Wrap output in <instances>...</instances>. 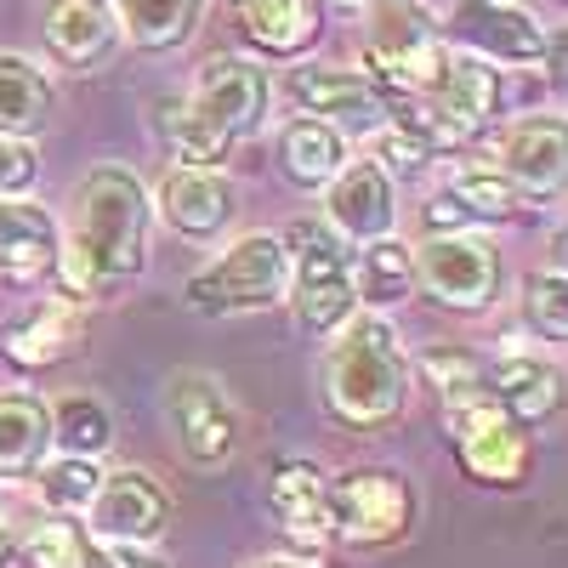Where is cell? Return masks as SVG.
<instances>
[{"instance_id": "40", "label": "cell", "mask_w": 568, "mask_h": 568, "mask_svg": "<svg viewBox=\"0 0 568 568\" xmlns=\"http://www.w3.org/2000/svg\"><path fill=\"white\" fill-rule=\"evenodd\" d=\"M551 251H557V273H568V222L557 227V240H551Z\"/></svg>"}, {"instance_id": "12", "label": "cell", "mask_w": 568, "mask_h": 568, "mask_svg": "<svg viewBox=\"0 0 568 568\" xmlns=\"http://www.w3.org/2000/svg\"><path fill=\"white\" fill-rule=\"evenodd\" d=\"M165 517H171L165 489L136 466L103 471L98 495H91V506H85V524L103 546H149V540L165 535Z\"/></svg>"}, {"instance_id": "38", "label": "cell", "mask_w": 568, "mask_h": 568, "mask_svg": "<svg viewBox=\"0 0 568 568\" xmlns=\"http://www.w3.org/2000/svg\"><path fill=\"white\" fill-rule=\"evenodd\" d=\"M420 222L433 227V233H466V222H471V216H466V211H460V205L444 194V200H433V205L420 211Z\"/></svg>"}, {"instance_id": "18", "label": "cell", "mask_w": 568, "mask_h": 568, "mask_svg": "<svg viewBox=\"0 0 568 568\" xmlns=\"http://www.w3.org/2000/svg\"><path fill=\"white\" fill-rule=\"evenodd\" d=\"M484 393L489 404H500L511 420H546L562 409L568 387H562V369L546 358H500L484 369Z\"/></svg>"}, {"instance_id": "3", "label": "cell", "mask_w": 568, "mask_h": 568, "mask_svg": "<svg viewBox=\"0 0 568 568\" xmlns=\"http://www.w3.org/2000/svg\"><path fill=\"white\" fill-rule=\"evenodd\" d=\"M375 23L364 40V63H369V85L393 98V91H409V98H433V85L444 80V63L455 45L444 40V29L433 23V12L420 0H375Z\"/></svg>"}, {"instance_id": "15", "label": "cell", "mask_w": 568, "mask_h": 568, "mask_svg": "<svg viewBox=\"0 0 568 568\" xmlns=\"http://www.w3.org/2000/svg\"><path fill=\"white\" fill-rule=\"evenodd\" d=\"M460 460L484 484H524L529 471V438L500 404H466L460 409Z\"/></svg>"}, {"instance_id": "27", "label": "cell", "mask_w": 568, "mask_h": 568, "mask_svg": "<svg viewBox=\"0 0 568 568\" xmlns=\"http://www.w3.org/2000/svg\"><path fill=\"white\" fill-rule=\"evenodd\" d=\"M273 511L284 517V529L313 535V540L336 529V517H329V484L313 460H284L273 471Z\"/></svg>"}, {"instance_id": "34", "label": "cell", "mask_w": 568, "mask_h": 568, "mask_svg": "<svg viewBox=\"0 0 568 568\" xmlns=\"http://www.w3.org/2000/svg\"><path fill=\"white\" fill-rule=\"evenodd\" d=\"M420 369L433 375V387H438L449 404H460V409L484 398V369H489V364H478V358L460 353V347H433V353L420 358Z\"/></svg>"}, {"instance_id": "17", "label": "cell", "mask_w": 568, "mask_h": 568, "mask_svg": "<svg viewBox=\"0 0 568 568\" xmlns=\"http://www.w3.org/2000/svg\"><path fill=\"white\" fill-rule=\"evenodd\" d=\"M120 23L109 0H52L45 7V45L63 69H91L109 58Z\"/></svg>"}, {"instance_id": "31", "label": "cell", "mask_w": 568, "mask_h": 568, "mask_svg": "<svg viewBox=\"0 0 568 568\" xmlns=\"http://www.w3.org/2000/svg\"><path fill=\"white\" fill-rule=\"evenodd\" d=\"M160 142H165V149L182 160V165H216L222 154H227V142L194 114V109H187V103H160Z\"/></svg>"}, {"instance_id": "6", "label": "cell", "mask_w": 568, "mask_h": 568, "mask_svg": "<svg viewBox=\"0 0 568 568\" xmlns=\"http://www.w3.org/2000/svg\"><path fill=\"white\" fill-rule=\"evenodd\" d=\"M415 278L433 302L455 313H484L500 291V256L484 233H433L415 251Z\"/></svg>"}, {"instance_id": "8", "label": "cell", "mask_w": 568, "mask_h": 568, "mask_svg": "<svg viewBox=\"0 0 568 568\" xmlns=\"http://www.w3.org/2000/svg\"><path fill=\"white\" fill-rule=\"evenodd\" d=\"M165 415H171V433L182 444V455L194 466H222L233 449H240V409L222 393V382L200 369H182L171 375L165 387Z\"/></svg>"}, {"instance_id": "43", "label": "cell", "mask_w": 568, "mask_h": 568, "mask_svg": "<svg viewBox=\"0 0 568 568\" xmlns=\"http://www.w3.org/2000/svg\"><path fill=\"white\" fill-rule=\"evenodd\" d=\"M222 7H251V0H222Z\"/></svg>"}, {"instance_id": "39", "label": "cell", "mask_w": 568, "mask_h": 568, "mask_svg": "<svg viewBox=\"0 0 568 568\" xmlns=\"http://www.w3.org/2000/svg\"><path fill=\"white\" fill-rule=\"evenodd\" d=\"M103 562L109 568H165L154 557H142V546H103Z\"/></svg>"}, {"instance_id": "44", "label": "cell", "mask_w": 568, "mask_h": 568, "mask_svg": "<svg viewBox=\"0 0 568 568\" xmlns=\"http://www.w3.org/2000/svg\"><path fill=\"white\" fill-rule=\"evenodd\" d=\"M358 7H375V0H358Z\"/></svg>"}, {"instance_id": "19", "label": "cell", "mask_w": 568, "mask_h": 568, "mask_svg": "<svg viewBox=\"0 0 568 568\" xmlns=\"http://www.w3.org/2000/svg\"><path fill=\"white\" fill-rule=\"evenodd\" d=\"M0 347H7V358L18 369H45V364H58L80 347V313L69 296H52V302H40L29 307L23 318L7 324V336H0Z\"/></svg>"}, {"instance_id": "32", "label": "cell", "mask_w": 568, "mask_h": 568, "mask_svg": "<svg viewBox=\"0 0 568 568\" xmlns=\"http://www.w3.org/2000/svg\"><path fill=\"white\" fill-rule=\"evenodd\" d=\"M524 329L540 342H568V273L524 278Z\"/></svg>"}, {"instance_id": "5", "label": "cell", "mask_w": 568, "mask_h": 568, "mask_svg": "<svg viewBox=\"0 0 568 568\" xmlns=\"http://www.w3.org/2000/svg\"><path fill=\"white\" fill-rule=\"evenodd\" d=\"M291 296V251L273 233H251V240L227 245L211 267L187 278V307L227 318V313H256Z\"/></svg>"}, {"instance_id": "2", "label": "cell", "mask_w": 568, "mask_h": 568, "mask_svg": "<svg viewBox=\"0 0 568 568\" xmlns=\"http://www.w3.org/2000/svg\"><path fill=\"white\" fill-rule=\"evenodd\" d=\"M409 364L382 313H353L324 358V398L347 426H382L404 409Z\"/></svg>"}, {"instance_id": "42", "label": "cell", "mask_w": 568, "mask_h": 568, "mask_svg": "<svg viewBox=\"0 0 568 568\" xmlns=\"http://www.w3.org/2000/svg\"><path fill=\"white\" fill-rule=\"evenodd\" d=\"M12 557V524H7V511H0V562Z\"/></svg>"}, {"instance_id": "10", "label": "cell", "mask_w": 568, "mask_h": 568, "mask_svg": "<svg viewBox=\"0 0 568 568\" xmlns=\"http://www.w3.org/2000/svg\"><path fill=\"white\" fill-rule=\"evenodd\" d=\"M273 98L267 69H256L251 58H211L194 74V91H187V109H194L222 142H240L262 125Z\"/></svg>"}, {"instance_id": "9", "label": "cell", "mask_w": 568, "mask_h": 568, "mask_svg": "<svg viewBox=\"0 0 568 568\" xmlns=\"http://www.w3.org/2000/svg\"><path fill=\"white\" fill-rule=\"evenodd\" d=\"M329 517H336V529L358 546H387L409 529L415 517V495L404 489L398 471L387 466H358L347 478L329 484Z\"/></svg>"}, {"instance_id": "29", "label": "cell", "mask_w": 568, "mask_h": 568, "mask_svg": "<svg viewBox=\"0 0 568 568\" xmlns=\"http://www.w3.org/2000/svg\"><path fill=\"white\" fill-rule=\"evenodd\" d=\"M52 444H63V455H85V460H98L109 444H114V415L103 398H91V393H74L52 409Z\"/></svg>"}, {"instance_id": "14", "label": "cell", "mask_w": 568, "mask_h": 568, "mask_svg": "<svg viewBox=\"0 0 568 568\" xmlns=\"http://www.w3.org/2000/svg\"><path fill=\"white\" fill-rule=\"evenodd\" d=\"M517 194H562L568 187V120L557 114H535V120H517L500 136V165Z\"/></svg>"}, {"instance_id": "26", "label": "cell", "mask_w": 568, "mask_h": 568, "mask_svg": "<svg viewBox=\"0 0 568 568\" xmlns=\"http://www.w3.org/2000/svg\"><path fill=\"white\" fill-rule=\"evenodd\" d=\"M205 0H114V23L142 52H171L200 29Z\"/></svg>"}, {"instance_id": "11", "label": "cell", "mask_w": 568, "mask_h": 568, "mask_svg": "<svg viewBox=\"0 0 568 568\" xmlns=\"http://www.w3.org/2000/svg\"><path fill=\"white\" fill-rule=\"evenodd\" d=\"M284 98H291V109L302 120H324L336 131H382V120H387L382 91L369 85V74H353V69L302 63L284 74Z\"/></svg>"}, {"instance_id": "28", "label": "cell", "mask_w": 568, "mask_h": 568, "mask_svg": "<svg viewBox=\"0 0 568 568\" xmlns=\"http://www.w3.org/2000/svg\"><path fill=\"white\" fill-rule=\"evenodd\" d=\"M409 284H415V256L409 245L398 240H369L353 262V291L369 302V307H393L409 296Z\"/></svg>"}, {"instance_id": "7", "label": "cell", "mask_w": 568, "mask_h": 568, "mask_svg": "<svg viewBox=\"0 0 568 568\" xmlns=\"http://www.w3.org/2000/svg\"><path fill=\"white\" fill-rule=\"evenodd\" d=\"M449 45H466L484 63H511V69H540L551 58L546 29L511 7V0H455V12L438 23Z\"/></svg>"}, {"instance_id": "33", "label": "cell", "mask_w": 568, "mask_h": 568, "mask_svg": "<svg viewBox=\"0 0 568 568\" xmlns=\"http://www.w3.org/2000/svg\"><path fill=\"white\" fill-rule=\"evenodd\" d=\"M34 478H40L45 506H58V511H85L91 495H98V484H103V466L85 460V455H63V460H45Z\"/></svg>"}, {"instance_id": "36", "label": "cell", "mask_w": 568, "mask_h": 568, "mask_svg": "<svg viewBox=\"0 0 568 568\" xmlns=\"http://www.w3.org/2000/svg\"><path fill=\"white\" fill-rule=\"evenodd\" d=\"M34 176H40V160H34L29 142L0 136V200H23L34 187Z\"/></svg>"}, {"instance_id": "25", "label": "cell", "mask_w": 568, "mask_h": 568, "mask_svg": "<svg viewBox=\"0 0 568 568\" xmlns=\"http://www.w3.org/2000/svg\"><path fill=\"white\" fill-rule=\"evenodd\" d=\"M278 160H284V176L302 182V187H329L347 165V136L324 120H291L278 131Z\"/></svg>"}, {"instance_id": "21", "label": "cell", "mask_w": 568, "mask_h": 568, "mask_svg": "<svg viewBox=\"0 0 568 568\" xmlns=\"http://www.w3.org/2000/svg\"><path fill=\"white\" fill-rule=\"evenodd\" d=\"M426 103H433L438 114H449L471 136L478 125H489L500 114V74H495V63L471 58V52H449L444 80L433 85V98H426Z\"/></svg>"}, {"instance_id": "41", "label": "cell", "mask_w": 568, "mask_h": 568, "mask_svg": "<svg viewBox=\"0 0 568 568\" xmlns=\"http://www.w3.org/2000/svg\"><path fill=\"white\" fill-rule=\"evenodd\" d=\"M245 568H307V562H291V557H251Z\"/></svg>"}, {"instance_id": "13", "label": "cell", "mask_w": 568, "mask_h": 568, "mask_svg": "<svg viewBox=\"0 0 568 568\" xmlns=\"http://www.w3.org/2000/svg\"><path fill=\"white\" fill-rule=\"evenodd\" d=\"M393 176L375 165V160H347L336 176H329V194H324V222L353 245L369 240H387L393 233Z\"/></svg>"}, {"instance_id": "35", "label": "cell", "mask_w": 568, "mask_h": 568, "mask_svg": "<svg viewBox=\"0 0 568 568\" xmlns=\"http://www.w3.org/2000/svg\"><path fill=\"white\" fill-rule=\"evenodd\" d=\"M23 557L29 568H91V546L74 524H40L23 540Z\"/></svg>"}, {"instance_id": "1", "label": "cell", "mask_w": 568, "mask_h": 568, "mask_svg": "<svg viewBox=\"0 0 568 568\" xmlns=\"http://www.w3.org/2000/svg\"><path fill=\"white\" fill-rule=\"evenodd\" d=\"M149 216L154 205L136 171L98 165L91 176H80L74 200H69V233L58 251L63 296L85 302V296L109 291V284L142 273V262H149Z\"/></svg>"}, {"instance_id": "23", "label": "cell", "mask_w": 568, "mask_h": 568, "mask_svg": "<svg viewBox=\"0 0 568 568\" xmlns=\"http://www.w3.org/2000/svg\"><path fill=\"white\" fill-rule=\"evenodd\" d=\"M240 29L267 58H302L324 23L313 0H251V7H240Z\"/></svg>"}, {"instance_id": "20", "label": "cell", "mask_w": 568, "mask_h": 568, "mask_svg": "<svg viewBox=\"0 0 568 568\" xmlns=\"http://www.w3.org/2000/svg\"><path fill=\"white\" fill-rule=\"evenodd\" d=\"M58 251H63V233L52 211L29 200H0V273L34 278L45 267H58Z\"/></svg>"}, {"instance_id": "16", "label": "cell", "mask_w": 568, "mask_h": 568, "mask_svg": "<svg viewBox=\"0 0 568 568\" xmlns=\"http://www.w3.org/2000/svg\"><path fill=\"white\" fill-rule=\"evenodd\" d=\"M154 211L165 216L171 233H182V240H216V233L233 222V187L211 165H176L160 182Z\"/></svg>"}, {"instance_id": "37", "label": "cell", "mask_w": 568, "mask_h": 568, "mask_svg": "<svg viewBox=\"0 0 568 568\" xmlns=\"http://www.w3.org/2000/svg\"><path fill=\"white\" fill-rule=\"evenodd\" d=\"M382 160H387V165H382L387 176H415V171L426 165V149H420V142H409L404 131H387V136H382Z\"/></svg>"}, {"instance_id": "4", "label": "cell", "mask_w": 568, "mask_h": 568, "mask_svg": "<svg viewBox=\"0 0 568 568\" xmlns=\"http://www.w3.org/2000/svg\"><path fill=\"white\" fill-rule=\"evenodd\" d=\"M291 251V307L307 336H329L336 324H347L358 313V291H353V251L329 222L302 216L284 233Z\"/></svg>"}, {"instance_id": "30", "label": "cell", "mask_w": 568, "mask_h": 568, "mask_svg": "<svg viewBox=\"0 0 568 568\" xmlns=\"http://www.w3.org/2000/svg\"><path fill=\"white\" fill-rule=\"evenodd\" d=\"M449 200L471 216V222H511L517 205H524V194H517V182L506 171H455L449 176Z\"/></svg>"}, {"instance_id": "24", "label": "cell", "mask_w": 568, "mask_h": 568, "mask_svg": "<svg viewBox=\"0 0 568 568\" xmlns=\"http://www.w3.org/2000/svg\"><path fill=\"white\" fill-rule=\"evenodd\" d=\"M52 80H45L29 58L18 52H0V136H40L45 120H52Z\"/></svg>"}, {"instance_id": "22", "label": "cell", "mask_w": 568, "mask_h": 568, "mask_svg": "<svg viewBox=\"0 0 568 568\" xmlns=\"http://www.w3.org/2000/svg\"><path fill=\"white\" fill-rule=\"evenodd\" d=\"M52 449V409L29 393H0V478H34Z\"/></svg>"}]
</instances>
